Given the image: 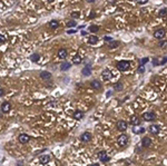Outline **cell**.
Segmentation results:
<instances>
[{
    "label": "cell",
    "instance_id": "cell-1",
    "mask_svg": "<svg viewBox=\"0 0 167 166\" xmlns=\"http://www.w3.org/2000/svg\"><path fill=\"white\" fill-rule=\"evenodd\" d=\"M129 65L130 64H129V62H127V60H120V62L117 63L116 67L120 72H126V70L129 68Z\"/></svg>",
    "mask_w": 167,
    "mask_h": 166
},
{
    "label": "cell",
    "instance_id": "cell-2",
    "mask_svg": "<svg viewBox=\"0 0 167 166\" xmlns=\"http://www.w3.org/2000/svg\"><path fill=\"white\" fill-rule=\"evenodd\" d=\"M127 143H128V136H127L126 134H122L117 138V144H118V146H120V147H125Z\"/></svg>",
    "mask_w": 167,
    "mask_h": 166
},
{
    "label": "cell",
    "instance_id": "cell-3",
    "mask_svg": "<svg viewBox=\"0 0 167 166\" xmlns=\"http://www.w3.org/2000/svg\"><path fill=\"white\" fill-rule=\"evenodd\" d=\"M155 118H156V115L154 111H147V113L143 115V119L146 121H153L155 120Z\"/></svg>",
    "mask_w": 167,
    "mask_h": 166
},
{
    "label": "cell",
    "instance_id": "cell-4",
    "mask_svg": "<svg viewBox=\"0 0 167 166\" xmlns=\"http://www.w3.org/2000/svg\"><path fill=\"white\" fill-rule=\"evenodd\" d=\"M166 35V30L164 28H159L155 30V32H154V37H155L156 39H163L164 37Z\"/></svg>",
    "mask_w": 167,
    "mask_h": 166
},
{
    "label": "cell",
    "instance_id": "cell-5",
    "mask_svg": "<svg viewBox=\"0 0 167 166\" xmlns=\"http://www.w3.org/2000/svg\"><path fill=\"white\" fill-rule=\"evenodd\" d=\"M117 128L120 130V132H125L127 128H128V124H127L126 120H118L117 121Z\"/></svg>",
    "mask_w": 167,
    "mask_h": 166
},
{
    "label": "cell",
    "instance_id": "cell-6",
    "mask_svg": "<svg viewBox=\"0 0 167 166\" xmlns=\"http://www.w3.org/2000/svg\"><path fill=\"white\" fill-rule=\"evenodd\" d=\"M98 158L103 162V163H107V162H109V160H110V157L107 155V153L105 151L99 152V153H98Z\"/></svg>",
    "mask_w": 167,
    "mask_h": 166
},
{
    "label": "cell",
    "instance_id": "cell-7",
    "mask_svg": "<svg viewBox=\"0 0 167 166\" xmlns=\"http://www.w3.org/2000/svg\"><path fill=\"white\" fill-rule=\"evenodd\" d=\"M80 141L84 142V143H88V142L91 141V134L89 132H85L80 135Z\"/></svg>",
    "mask_w": 167,
    "mask_h": 166
},
{
    "label": "cell",
    "instance_id": "cell-8",
    "mask_svg": "<svg viewBox=\"0 0 167 166\" xmlns=\"http://www.w3.org/2000/svg\"><path fill=\"white\" fill-rule=\"evenodd\" d=\"M11 110V104L8 103V101H3L1 104V111L3 114H7Z\"/></svg>",
    "mask_w": 167,
    "mask_h": 166
},
{
    "label": "cell",
    "instance_id": "cell-9",
    "mask_svg": "<svg viewBox=\"0 0 167 166\" xmlns=\"http://www.w3.org/2000/svg\"><path fill=\"white\" fill-rule=\"evenodd\" d=\"M148 130H149V133L152 134V135H157V134H159V130H160L159 125H156V124L150 125L149 128H148Z\"/></svg>",
    "mask_w": 167,
    "mask_h": 166
},
{
    "label": "cell",
    "instance_id": "cell-10",
    "mask_svg": "<svg viewBox=\"0 0 167 166\" xmlns=\"http://www.w3.org/2000/svg\"><path fill=\"white\" fill-rule=\"evenodd\" d=\"M18 141H19V143H21V144H27L30 141V136L28 134H20L18 137Z\"/></svg>",
    "mask_w": 167,
    "mask_h": 166
},
{
    "label": "cell",
    "instance_id": "cell-11",
    "mask_svg": "<svg viewBox=\"0 0 167 166\" xmlns=\"http://www.w3.org/2000/svg\"><path fill=\"white\" fill-rule=\"evenodd\" d=\"M101 77H103L104 80H110L112 79V77H113V74H112V72H110L109 69H105L101 73Z\"/></svg>",
    "mask_w": 167,
    "mask_h": 166
},
{
    "label": "cell",
    "instance_id": "cell-12",
    "mask_svg": "<svg viewBox=\"0 0 167 166\" xmlns=\"http://www.w3.org/2000/svg\"><path fill=\"white\" fill-rule=\"evenodd\" d=\"M81 74L84 76H86V77L91 75V66H90V64H88V65H86L85 67H84L82 70H81Z\"/></svg>",
    "mask_w": 167,
    "mask_h": 166
},
{
    "label": "cell",
    "instance_id": "cell-13",
    "mask_svg": "<svg viewBox=\"0 0 167 166\" xmlns=\"http://www.w3.org/2000/svg\"><path fill=\"white\" fill-rule=\"evenodd\" d=\"M150 145H152V139H150L149 137H143L142 138V146L144 148H148Z\"/></svg>",
    "mask_w": 167,
    "mask_h": 166
},
{
    "label": "cell",
    "instance_id": "cell-14",
    "mask_svg": "<svg viewBox=\"0 0 167 166\" xmlns=\"http://www.w3.org/2000/svg\"><path fill=\"white\" fill-rule=\"evenodd\" d=\"M129 121H130V124H132V125H134V126H139L140 121H142V120H140V118L138 116H135V115H134V116L130 117Z\"/></svg>",
    "mask_w": 167,
    "mask_h": 166
},
{
    "label": "cell",
    "instance_id": "cell-15",
    "mask_svg": "<svg viewBox=\"0 0 167 166\" xmlns=\"http://www.w3.org/2000/svg\"><path fill=\"white\" fill-rule=\"evenodd\" d=\"M39 161H40V163L43 164V165H46V164H48L50 161H51V157L49 156V155H41V156H39Z\"/></svg>",
    "mask_w": 167,
    "mask_h": 166
},
{
    "label": "cell",
    "instance_id": "cell-16",
    "mask_svg": "<svg viewBox=\"0 0 167 166\" xmlns=\"http://www.w3.org/2000/svg\"><path fill=\"white\" fill-rule=\"evenodd\" d=\"M67 49H65V48H60L59 50H58V58L59 59H65V58H67Z\"/></svg>",
    "mask_w": 167,
    "mask_h": 166
},
{
    "label": "cell",
    "instance_id": "cell-17",
    "mask_svg": "<svg viewBox=\"0 0 167 166\" xmlns=\"http://www.w3.org/2000/svg\"><path fill=\"white\" fill-rule=\"evenodd\" d=\"M90 86H91V88H94V89L99 90L100 88H101V83H100L99 80H92V82L90 83Z\"/></svg>",
    "mask_w": 167,
    "mask_h": 166
},
{
    "label": "cell",
    "instance_id": "cell-18",
    "mask_svg": "<svg viewBox=\"0 0 167 166\" xmlns=\"http://www.w3.org/2000/svg\"><path fill=\"white\" fill-rule=\"evenodd\" d=\"M40 78L43 79V80H49L51 78V74L49 72H41L40 73Z\"/></svg>",
    "mask_w": 167,
    "mask_h": 166
},
{
    "label": "cell",
    "instance_id": "cell-19",
    "mask_svg": "<svg viewBox=\"0 0 167 166\" xmlns=\"http://www.w3.org/2000/svg\"><path fill=\"white\" fill-rule=\"evenodd\" d=\"M72 116H73V118H75V119L80 120V119H82V117H84V113H82L81 110H76L75 113L72 114Z\"/></svg>",
    "mask_w": 167,
    "mask_h": 166
},
{
    "label": "cell",
    "instance_id": "cell-20",
    "mask_svg": "<svg viewBox=\"0 0 167 166\" xmlns=\"http://www.w3.org/2000/svg\"><path fill=\"white\" fill-rule=\"evenodd\" d=\"M49 27L51 29H57L59 27V21H58V20H56V19L51 20V21L49 22Z\"/></svg>",
    "mask_w": 167,
    "mask_h": 166
},
{
    "label": "cell",
    "instance_id": "cell-21",
    "mask_svg": "<svg viewBox=\"0 0 167 166\" xmlns=\"http://www.w3.org/2000/svg\"><path fill=\"white\" fill-rule=\"evenodd\" d=\"M29 59L31 60L32 63H37L40 59V55L39 54H31V56L29 57Z\"/></svg>",
    "mask_w": 167,
    "mask_h": 166
},
{
    "label": "cell",
    "instance_id": "cell-22",
    "mask_svg": "<svg viewBox=\"0 0 167 166\" xmlns=\"http://www.w3.org/2000/svg\"><path fill=\"white\" fill-rule=\"evenodd\" d=\"M71 65H70L69 63H61V65H60V70L61 72H66L67 69H69Z\"/></svg>",
    "mask_w": 167,
    "mask_h": 166
},
{
    "label": "cell",
    "instance_id": "cell-23",
    "mask_svg": "<svg viewBox=\"0 0 167 166\" xmlns=\"http://www.w3.org/2000/svg\"><path fill=\"white\" fill-rule=\"evenodd\" d=\"M88 42L90 45H96L97 42H98V38H97V36H90L89 39H88Z\"/></svg>",
    "mask_w": 167,
    "mask_h": 166
},
{
    "label": "cell",
    "instance_id": "cell-24",
    "mask_svg": "<svg viewBox=\"0 0 167 166\" xmlns=\"http://www.w3.org/2000/svg\"><path fill=\"white\" fill-rule=\"evenodd\" d=\"M133 132H134V133H135V134L144 133V132H145V128L139 127V126H134V127H133Z\"/></svg>",
    "mask_w": 167,
    "mask_h": 166
},
{
    "label": "cell",
    "instance_id": "cell-25",
    "mask_svg": "<svg viewBox=\"0 0 167 166\" xmlns=\"http://www.w3.org/2000/svg\"><path fill=\"white\" fill-rule=\"evenodd\" d=\"M89 31L92 32V33H95V32H97V31H99V27L96 26V25H91V26L89 27Z\"/></svg>",
    "mask_w": 167,
    "mask_h": 166
},
{
    "label": "cell",
    "instance_id": "cell-26",
    "mask_svg": "<svg viewBox=\"0 0 167 166\" xmlns=\"http://www.w3.org/2000/svg\"><path fill=\"white\" fill-rule=\"evenodd\" d=\"M72 63L76 64V65H79V64L81 63V58H80V56L79 55H76L75 57H73V59H72Z\"/></svg>",
    "mask_w": 167,
    "mask_h": 166
},
{
    "label": "cell",
    "instance_id": "cell-27",
    "mask_svg": "<svg viewBox=\"0 0 167 166\" xmlns=\"http://www.w3.org/2000/svg\"><path fill=\"white\" fill-rule=\"evenodd\" d=\"M123 84L122 83H116L115 85H114V89H115V90H117V91H120V90H122L123 89Z\"/></svg>",
    "mask_w": 167,
    "mask_h": 166
},
{
    "label": "cell",
    "instance_id": "cell-28",
    "mask_svg": "<svg viewBox=\"0 0 167 166\" xmlns=\"http://www.w3.org/2000/svg\"><path fill=\"white\" fill-rule=\"evenodd\" d=\"M118 45H119L118 41H116V40H113V41L109 43V48H116V47H118Z\"/></svg>",
    "mask_w": 167,
    "mask_h": 166
},
{
    "label": "cell",
    "instance_id": "cell-29",
    "mask_svg": "<svg viewBox=\"0 0 167 166\" xmlns=\"http://www.w3.org/2000/svg\"><path fill=\"white\" fill-rule=\"evenodd\" d=\"M167 13V9L166 8H163V9H160L159 10V12H158V16L159 17H164Z\"/></svg>",
    "mask_w": 167,
    "mask_h": 166
},
{
    "label": "cell",
    "instance_id": "cell-30",
    "mask_svg": "<svg viewBox=\"0 0 167 166\" xmlns=\"http://www.w3.org/2000/svg\"><path fill=\"white\" fill-rule=\"evenodd\" d=\"M76 25H77L76 20H70V21L67 22V27H76Z\"/></svg>",
    "mask_w": 167,
    "mask_h": 166
},
{
    "label": "cell",
    "instance_id": "cell-31",
    "mask_svg": "<svg viewBox=\"0 0 167 166\" xmlns=\"http://www.w3.org/2000/svg\"><path fill=\"white\" fill-rule=\"evenodd\" d=\"M147 62H148V58H147V57H145V58H143V59L139 62V66H144Z\"/></svg>",
    "mask_w": 167,
    "mask_h": 166
},
{
    "label": "cell",
    "instance_id": "cell-32",
    "mask_svg": "<svg viewBox=\"0 0 167 166\" xmlns=\"http://www.w3.org/2000/svg\"><path fill=\"white\" fill-rule=\"evenodd\" d=\"M137 72H138L139 74H144V72H145V67H144V66H139L138 69H137Z\"/></svg>",
    "mask_w": 167,
    "mask_h": 166
},
{
    "label": "cell",
    "instance_id": "cell-33",
    "mask_svg": "<svg viewBox=\"0 0 167 166\" xmlns=\"http://www.w3.org/2000/svg\"><path fill=\"white\" fill-rule=\"evenodd\" d=\"M166 45H167V41H160V42L158 43V46L162 47V48H163V47H165Z\"/></svg>",
    "mask_w": 167,
    "mask_h": 166
},
{
    "label": "cell",
    "instance_id": "cell-34",
    "mask_svg": "<svg viewBox=\"0 0 167 166\" xmlns=\"http://www.w3.org/2000/svg\"><path fill=\"white\" fill-rule=\"evenodd\" d=\"M71 17H72V18H78V17H79V13H78V12H72V13H71Z\"/></svg>",
    "mask_w": 167,
    "mask_h": 166
},
{
    "label": "cell",
    "instance_id": "cell-35",
    "mask_svg": "<svg viewBox=\"0 0 167 166\" xmlns=\"http://www.w3.org/2000/svg\"><path fill=\"white\" fill-rule=\"evenodd\" d=\"M104 40H105V41H110V42L113 41L112 37H105V38H104Z\"/></svg>",
    "mask_w": 167,
    "mask_h": 166
},
{
    "label": "cell",
    "instance_id": "cell-36",
    "mask_svg": "<svg viewBox=\"0 0 167 166\" xmlns=\"http://www.w3.org/2000/svg\"><path fill=\"white\" fill-rule=\"evenodd\" d=\"M6 41V39H5V37H3V36H0V42H1V45H2V43L3 42H5Z\"/></svg>",
    "mask_w": 167,
    "mask_h": 166
},
{
    "label": "cell",
    "instance_id": "cell-37",
    "mask_svg": "<svg viewBox=\"0 0 167 166\" xmlns=\"http://www.w3.org/2000/svg\"><path fill=\"white\" fill-rule=\"evenodd\" d=\"M0 95H1V97L5 95V90H3V88H1V89H0Z\"/></svg>",
    "mask_w": 167,
    "mask_h": 166
},
{
    "label": "cell",
    "instance_id": "cell-38",
    "mask_svg": "<svg viewBox=\"0 0 167 166\" xmlns=\"http://www.w3.org/2000/svg\"><path fill=\"white\" fill-rule=\"evenodd\" d=\"M67 32H68V33H75V32H76V30H71V29H70V30H68Z\"/></svg>",
    "mask_w": 167,
    "mask_h": 166
},
{
    "label": "cell",
    "instance_id": "cell-39",
    "mask_svg": "<svg viewBox=\"0 0 167 166\" xmlns=\"http://www.w3.org/2000/svg\"><path fill=\"white\" fill-rule=\"evenodd\" d=\"M89 166H99V164H97V163H94V164H90Z\"/></svg>",
    "mask_w": 167,
    "mask_h": 166
},
{
    "label": "cell",
    "instance_id": "cell-40",
    "mask_svg": "<svg viewBox=\"0 0 167 166\" xmlns=\"http://www.w3.org/2000/svg\"><path fill=\"white\" fill-rule=\"evenodd\" d=\"M138 3H139V5H144V3H147V1H140Z\"/></svg>",
    "mask_w": 167,
    "mask_h": 166
},
{
    "label": "cell",
    "instance_id": "cell-41",
    "mask_svg": "<svg viewBox=\"0 0 167 166\" xmlns=\"http://www.w3.org/2000/svg\"><path fill=\"white\" fill-rule=\"evenodd\" d=\"M81 35H82V36H86L87 32H86V31H81Z\"/></svg>",
    "mask_w": 167,
    "mask_h": 166
}]
</instances>
